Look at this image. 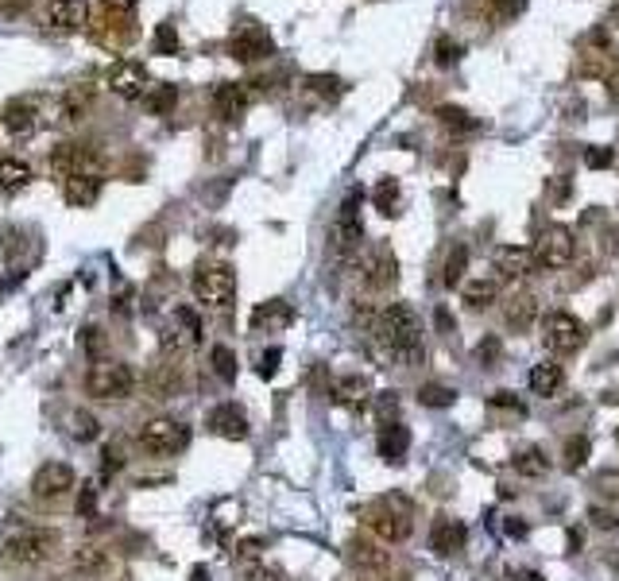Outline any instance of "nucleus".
I'll list each match as a JSON object with an SVG mask.
<instances>
[{
    "label": "nucleus",
    "mask_w": 619,
    "mask_h": 581,
    "mask_svg": "<svg viewBox=\"0 0 619 581\" xmlns=\"http://www.w3.org/2000/svg\"><path fill=\"white\" fill-rule=\"evenodd\" d=\"M143 101H148V112H152V117H167V112L178 105V86H171V82L152 86V93L143 97Z\"/></svg>",
    "instance_id": "nucleus-38"
},
{
    "label": "nucleus",
    "mask_w": 619,
    "mask_h": 581,
    "mask_svg": "<svg viewBox=\"0 0 619 581\" xmlns=\"http://www.w3.org/2000/svg\"><path fill=\"white\" fill-rule=\"evenodd\" d=\"M58 31H81L89 24V0H55L51 12H47Z\"/></svg>",
    "instance_id": "nucleus-26"
},
{
    "label": "nucleus",
    "mask_w": 619,
    "mask_h": 581,
    "mask_svg": "<svg viewBox=\"0 0 619 581\" xmlns=\"http://www.w3.org/2000/svg\"><path fill=\"white\" fill-rule=\"evenodd\" d=\"M295 322V311H290L287 299H268L252 311V330L256 333H275V330H287Z\"/></svg>",
    "instance_id": "nucleus-21"
},
{
    "label": "nucleus",
    "mask_w": 619,
    "mask_h": 581,
    "mask_svg": "<svg viewBox=\"0 0 619 581\" xmlns=\"http://www.w3.org/2000/svg\"><path fill=\"white\" fill-rule=\"evenodd\" d=\"M349 562H352V566H361V570H376V566H383V562H387V555L380 551L376 543L352 539V543H349Z\"/></svg>",
    "instance_id": "nucleus-35"
},
{
    "label": "nucleus",
    "mask_w": 619,
    "mask_h": 581,
    "mask_svg": "<svg viewBox=\"0 0 619 581\" xmlns=\"http://www.w3.org/2000/svg\"><path fill=\"white\" fill-rule=\"evenodd\" d=\"M376 449H380V458L387 465H399L406 458V449H411V430H406L399 418H395V423H383L380 438H376Z\"/></svg>",
    "instance_id": "nucleus-25"
},
{
    "label": "nucleus",
    "mask_w": 619,
    "mask_h": 581,
    "mask_svg": "<svg viewBox=\"0 0 619 581\" xmlns=\"http://www.w3.org/2000/svg\"><path fill=\"white\" fill-rule=\"evenodd\" d=\"M411 515H414L411 500H406L403 492H387L368 508V527H372V535L383 539V543H403L406 535H411V523H414Z\"/></svg>",
    "instance_id": "nucleus-3"
},
{
    "label": "nucleus",
    "mask_w": 619,
    "mask_h": 581,
    "mask_svg": "<svg viewBox=\"0 0 619 581\" xmlns=\"http://www.w3.org/2000/svg\"><path fill=\"white\" fill-rule=\"evenodd\" d=\"M461 302L465 311H492L499 302V283L496 280H472V283H461Z\"/></svg>",
    "instance_id": "nucleus-28"
},
{
    "label": "nucleus",
    "mask_w": 619,
    "mask_h": 581,
    "mask_svg": "<svg viewBox=\"0 0 619 581\" xmlns=\"http://www.w3.org/2000/svg\"><path fill=\"white\" fill-rule=\"evenodd\" d=\"M93 101H97L93 86H86V82L70 86L67 93H62V101H58V124H67V128L81 124V121H86L89 112H93Z\"/></svg>",
    "instance_id": "nucleus-20"
},
{
    "label": "nucleus",
    "mask_w": 619,
    "mask_h": 581,
    "mask_svg": "<svg viewBox=\"0 0 619 581\" xmlns=\"http://www.w3.org/2000/svg\"><path fill=\"white\" fill-rule=\"evenodd\" d=\"M152 47H155V55H178L183 51V43H178V27L174 24H159Z\"/></svg>",
    "instance_id": "nucleus-44"
},
{
    "label": "nucleus",
    "mask_w": 619,
    "mask_h": 581,
    "mask_svg": "<svg viewBox=\"0 0 619 581\" xmlns=\"http://www.w3.org/2000/svg\"><path fill=\"white\" fill-rule=\"evenodd\" d=\"M306 93L321 97V101H341L345 97V82L337 74H310L306 78Z\"/></svg>",
    "instance_id": "nucleus-36"
},
{
    "label": "nucleus",
    "mask_w": 619,
    "mask_h": 581,
    "mask_svg": "<svg viewBox=\"0 0 619 581\" xmlns=\"http://www.w3.org/2000/svg\"><path fill=\"white\" fill-rule=\"evenodd\" d=\"M361 271H364L368 290H391V287L399 283V260H395V252H391V245L372 248V252L364 256Z\"/></svg>",
    "instance_id": "nucleus-15"
},
{
    "label": "nucleus",
    "mask_w": 619,
    "mask_h": 581,
    "mask_svg": "<svg viewBox=\"0 0 619 581\" xmlns=\"http://www.w3.org/2000/svg\"><path fill=\"white\" fill-rule=\"evenodd\" d=\"M136 442H140V449H148L152 458H171V454H183V449L190 446V427L178 423V418L159 415V418H148V423L136 430Z\"/></svg>",
    "instance_id": "nucleus-5"
},
{
    "label": "nucleus",
    "mask_w": 619,
    "mask_h": 581,
    "mask_svg": "<svg viewBox=\"0 0 619 581\" xmlns=\"http://www.w3.org/2000/svg\"><path fill=\"white\" fill-rule=\"evenodd\" d=\"M229 55L236 62H264V58L275 55V43H271L268 27L259 24V20H244L233 31V39H229Z\"/></svg>",
    "instance_id": "nucleus-11"
},
{
    "label": "nucleus",
    "mask_w": 619,
    "mask_h": 581,
    "mask_svg": "<svg viewBox=\"0 0 619 581\" xmlns=\"http://www.w3.org/2000/svg\"><path fill=\"white\" fill-rule=\"evenodd\" d=\"M492 268L499 271L503 280H523V276H530V268H534V248H527V245H499L492 252Z\"/></svg>",
    "instance_id": "nucleus-19"
},
{
    "label": "nucleus",
    "mask_w": 619,
    "mask_h": 581,
    "mask_svg": "<svg viewBox=\"0 0 619 581\" xmlns=\"http://www.w3.org/2000/svg\"><path fill=\"white\" fill-rule=\"evenodd\" d=\"M434 117H437V124L449 128V132H457V136H468V132H477V128H480V121L472 117L468 109H461V105H437Z\"/></svg>",
    "instance_id": "nucleus-30"
},
{
    "label": "nucleus",
    "mask_w": 619,
    "mask_h": 581,
    "mask_svg": "<svg viewBox=\"0 0 619 581\" xmlns=\"http://www.w3.org/2000/svg\"><path fill=\"white\" fill-rule=\"evenodd\" d=\"M465 271H468V248L465 245H453L446 264H442V287H461L465 283Z\"/></svg>",
    "instance_id": "nucleus-34"
},
{
    "label": "nucleus",
    "mask_w": 619,
    "mask_h": 581,
    "mask_svg": "<svg viewBox=\"0 0 619 581\" xmlns=\"http://www.w3.org/2000/svg\"><path fill=\"white\" fill-rule=\"evenodd\" d=\"M484 8H488V20L492 24H511L515 16L527 12V0H484Z\"/></svg>",
    "instance_id": "nucleus-39"
},
{
    "label": "nucleus",
    "mask_w": 619,
    "mask_h": 581,
    "mask_svg": "<svg viewBox=\"0 0 619 581\" xmlns=\"http://www.w3.org/2000/svg\"><path fill=\"white\" fill-rule=\"evenodd\" d=\"M488 407L492 411H515V415H523V399H515V392H492L488 396Z\"/></svg>",
    "instance_id": "nucleus-49"
},
{
    "label": "nucleus",
    "mask_w": 619,
    "mask_h": 581,
    "mask_svg": "<svg viewBox=\"0 0 619 581\" xmlns=\"http://www.w3.org/2000/svg\"><path fill=\"white\" fill-rule=\"evenodd\" d=\"M569 194H573V183H569V174H565V179H561V174H558V179H550V198H553V202H565Z\"/></svg>",
    "instance_id": "nucleus-55"
},
{
    "label": "nucleus",
    "mask_w": 619,
    "mask_h": 581,
    "mask_svg": "<svg viewBox=\"0 0 619 581\" xmlns=\"http://www.w3.org/2000/svg\"><path fill=\"white\" fill-rule=\"evenodd\" d=\"M589 454H593V442L584 438V434H573V438H565V446H561V461H565V470H569V473L584 470V461H589Z\"/></svg>",
    "instance_id": "nucleus-37"
},
{
    "label": "nucleus",
    "mask_w": 619,
    "mask_h": 581,
    "mask_svg": "<svg viewBox=\"0 0 619 581\" xmlns=\"http://www.w3.org/2000/svg\"><path fill=\"white\" fill-rule=\"evenodd\" d=\"M143 387H148L152 399H174L178 387H183V373H178V364H171V361L152 364L148 376H143Z\"/></svg>",
    "instance_id": "nucleus-24"
},
{
    "label": "nucleus",
    "mask_w": 619,
    "mask_h": 581,
    "mask_svg": "<svg viewBox=\"0 0 619 581\" xmlns=\"http://www.w3.org/2000/svg\"><path fill=\"white\" fill-rule=\"evenodd\" d=\"M589 523L596 531H615L619 527V512H612V508H589Z\"/></svg>",
    "instance_id": "nucleus-50"
},
{
    "label": "nucleus",
    "mask_w": 619,
    "mask_h": 581,
    "mask_svg": "<svg viewBox=\"0 0 619 581\" xmlns=\"http://www.w3.org/2000/svg\"><path fill=\"white\" fill-rule=\"evenodd\" d=\"M62 198H67L74 209H86L101 198V179H93V174H78V179H67L62 183Z\"/></svg>",
    "instance_id": "nucleus-29"
},
{
    "label": "nucleus",
    "mask_w": 619,
    "mask_h": 581,
    "mask_svg": "<svg viewBox=\"0 0 619 581\" xmlns=\"http://www.w3.org/2000/svg\"><path fill=\"white\" fill-rule=\"evenodd\" d=\"M248 101H252L248 82H221L214 90V112L221 121H229V124H236L244 112H248Z\"/></svg>",
    "instance_id": "nucleus-17"
},
{
    "label": "nucleus",
    "mask_w": 619,
    "mask_h": 581,
    "mask_svg": "<svg viewBox=\"0 0 619 581\" xmlns=\"http://www.w3.org/2000/svg\"><path fill=\"white\" fill-rule=\"evenodd\" d=\"M615 164V152L604 148V143H593V148H584V167H593V171H604Z\"/></svg>",
    "instance_id": "nucleus-47"
},
{
    "label": "nucleus",
    "mask_w": 619,
    "mask_h": 581,
    "mask_svg": "<svg viewBox=\"0 0 619 581\" xmlns=\"http://www.w3.org/2000/svg\"><path fill=\"white\" fill-rule=\"evenodd\" d=\"M101 155H97L89 143H58L51 152V179H58V186L67 179H78V174H93L101 179Z\"/></svg>",
    "instance_id": "nucleus-8"
},
{
    "label": "nucleus",
    "mask_w": 619,
    "mask_h": 581,
    "mask_svg": "<svg viewBox=\"0 0 619 581\" xmlns=\"http://www.w3.org/2000/svg\"><path fill=\"white\" fill-rule=\"evenodd\" d=\"M240 581H283V574L271 570V566H259V562H252V566L240 574Z\"/></svg>",
    "instance_id": "nucleus-52"
},
{
    "label": "nucleus",
    "mask_w": 619,
    "mask_h": 581,
    "mask_svg": "<svg viewBox=\"0 0 619 581\" xmlns=\"http://www.w3.org/2000/svg\"><path fill=\"white\" fill-rule=\"evenodd\" d=\"M105 330L101 326H81V349H86L89 361H101L105 357Z\"/></svg>",
    "instance_id": "nucleus-45"
},
{
    "label": "nucleus",
    "mask_w": 619,
    "mask_h": 581,
    "mask_svg": "<svg viewBox=\"0 0 619 581\" xmlns=\"http://www.w3.org/2000/svg\"><path fill=\"white\" fill-rule=\"evenodd\" d=\"M461 58H465V43L449 39V36H442V39L434 43V62H437V67H457Z\"/></svg>",
    "instance_id": "nucleus-43"
},
{
    "label": "nucleus",
    "mask_w": 619,
    "mask_h": 581,
    "mask_svg": "<svg viewBox=\"0 0 619 581\" xmlns=\"http://www.w3.org/2000/svg\"><path fill=\"white\" fill-rule=\"evenodd\" d=\"M105 86L117 97H124V101H140V97L152 93V78H148V70H143L140 62L121 58V62H112V67H109Z\"/></svg>",
    "instance_id": "nucleus-12"
},
{
    "label": "nucleus",
    "mask_w": 619,
    "mask_h": 581,
    "mask_svg": "<svg viewBox=\"0 0 619 581\" xmlns=\"http://www.w3.org/2000/svg\"><path fill=\"white\" fill-rule=\"evenodd\" d=\"M259 551H264V539H240V546H236L240 558H259Z\"/></svg>",
    "instance_id": "nucleus-57"
},
{
    "label": "nucleus",
    "mask_w": 619,
    "mask_h": 581,
    "mask_svg": "<svg viewBox=\"0 0 619 581\" xmlns=\"http://www.w3.org/2000/svg\"><path fill=\"white\" fill-rule=\"evenodd\" d=\"M74 470L67 461H43L36 477H31V496L36 500H58V496H67L74 489Z\"/></svg>",
    "instance_id": "nucleus-13"
},
{
    "label": "nucleus",
    "mask_w": 619,
    "mask_h": 581,
    "mask_svg": "<svg viewBox=\"0 0 619 581\" xmlns=\"http://www.w3.org/2000/svg\"><path fill=\"white\" fill-rule=\"evenodd\" d=\"M573 256H577L573 229H565V225H550V229L539 237V245H534V268L561 271L565 264H573Z\"/></svg>",
    "instance_id": "nucleus-9"
},
{
    "label": "nucleus",
    "mask_w": 619,
    "mask_h": 581,
    "mask_svg": "<svg viewBox=\"0 0 619 581\" xmlns=\"http://www.w3.org/2000/svg\"><path fill=\"white\" fill-rule=\"evenodd\" d=\"M70 418H74V438H81V442H86V438H97V430H101V423H97V418H93L89 411H74Z\"/></svg>",
    "instance_id": "nucleus-48"
},
{
    "label": "nucleus",
    "mask_w": 619,
    "mask_h": 581,
    "mask_svg": "<svg viewBox=\"0 0 619 581\" xmlns=\"http://www.w3.org/2000/svg\"><path fill=\"white\" fill-rule=\"evenodd\" d=\"M589 342V326L573 314V311H550L542 318V345L558 357H573L577 349H584Z\"/></svg>",
    "instance_id": "nucleus-6"
},
{
    "label": "nucleus",
    "mask_w": 619,
    "mask_h": 581,
    "mask_svg": "<svg viewBox=\"0 0 619 581\" xmlns=\"http://www.w3.org/2000/svg\"><path fill=\"white\" fill-rule=\"evenodd\" d=\"M205 427H209V434L229 438V442L248 438V415H244L236 403H221V407H214V411L205 415Z\"/></svg>",
    "instance_id": "nucleus-16"
},
{
    "label": "nucleus",
    "mask_w": 619,
    "mask_h": 581,
    "mask_svg": "<svg viewBox=\"0 0 619 581\" xmlns=\"http://www.w3.org/2000/svg\"><path fill=\"white\" fill-rule=\"evenodd\" d=\"M209 361H214V373L225 380V384H233L236 380V353L229 345H214V353H209Z\"/></svg>",
    "instance_id": "nucleus-42"
},
{
    "label": "nucleus",
    "mask_w": 619,
    "mask_h": 581,
    "mask_svg": "<svg viewBox=\"0 0 619 581\" xmlns=\"http://www.w3.org/2000/svg\"><path fill=\"white\" fill-rule=\"evenodd\" d=\"M376 407H380V415L387 418V423H395V411H399V399H395V392H383Z\"/></svg>",
    "instance_id": "nucleus-56"
},
{
    "label": "nucleus",
    "mask_w": 619,
    "mask_h": 581,
    "mask_svg": "<svg viewBox=\"0 0 619 581\" xmlns=\"http://www.w3.org/2000/svg\"><path fill=\"white\" fill-rule=\"evenodd\" d=\"M468 543V527L457 520V515H437L430 527V551L437 558H457Z\"/></svg>",
    "instance_id": "nucleus-14"
},
{
    "label": "nucleus",
    "mask_w": 619,
    "mask_h": 581,
    "mask_svg": "<svg viewBox=\"0 0 619 581\" xmlns=\"http://www.w3.org/2000/svg\"><path fill=\"white\" fill-rule=\"evenodd\" d=\"M453 399H457V392L446 384H422L418 387V403L422 407H453Z\"/></svg>",
    "instance_id": "nucleus-40"
},
{
    "label": "nucleus",
    "mask_w": 619,
    "mask_h": 581,
    "mask_svg": "<svg viewBox=\"0 0 619 581\" xmlns=\"http://www.w3.org/2000/svg\"><path fill=\"white\" fill-rule=\"evenodd\" d=\"M330 396H333L337 407L364 411V407H368V399H372V384H368L364 376H341V380H333Z\"/></svg>",
    "instance_id": "nucleus-22"
},
{
    "label": "nucleus",
    "mask_w": 619,
    "mask_h": 581,
    "mask_svg": "<svg viewBox=\"0 0 619 581\" xmlns=\"http://www.w3.org/2000/svg\"><path fill=\"white\" fill-rule=\"evenodd\" d=\"M477 361H480V368H496L503 361V342H499L496 333H488L484 342L477 345Z\"/></svg>",
    "instance_id": "nucleus-46"
},
{
    "label": "nucleus",
    "mask_w": 619,
    "mask_h": 581,
    "mask_svg": "<svg viewBox=\"0 0 619 581\" xmlns=\"http://www.w3.org/2000/svg\"><path fill=\"white\" fill-rule=\"evenodd\" d=\"M194 295L198 302L214 306V311H229L236 299V271L229 264H205L194 276Z\"/></svg>",
    "instance_id": "nucleus-7"
},
{
    "label": "nucleus",
    "mask_w": 619,
    "mask_h": 581,
    "mask_svg": "<svg viewBox=\"0 0 619 581\" xmlns=\"http://www.w3.org/2000/svg\"><path fill=\"white\" fill-rule=\"evenodd\" d=\"M511 465H515V473H523V477H546L550 473V458L542 454V446H523L511 458Z\"/></svg>",
    "instance_id": "nucleus-32"
},
{
    "label": "nucleus",
    "mask_w": 619,
    "mask_h": 581,
    "mask_svg": "<svg viewBox=\"0 0 619 581\" xmlns=\"http://www.w3.org/2000/svg\"><path fill=\"white\" fill-rule=\"evenodd\" d=\"M101 8H105L109 16H117V20H124V16L136 12V0H101Z\"/></svg>",
    "instance_id": "nucleus-53"
},
{
    "label": "nucleus",
    "mask_w": 619,
    "mask_h": 581,
    "mask_svg": "<svg viewBox=\"0 0 619 581\" xmlns=\"http://www.w3.org/2000/svg\"><path fill=\"white\" fill-rule=\"evenodd\" d=\"M376 209L383 217H399V183L395 179H380L376 186Z\"/></svg>",
    "instance_id": "nucleus-41"
},
{
    "label": "nucleus",
    "mask_w": 619,
    "mask_h": 581,
    "mask_svg": "<svg viewBox=\"0 0 619 581\" xmlns=\"http://www.w3.org/2000/svg\"><path fill=\"white\" fill-rule=\"evenodd\" d=\"M615 438H619V430H615Z\"/></svg>",
    "instance_id": "nucleus-60"
},
{
    "label": "nucleus",
    "mask_w": 619,
    "mask_h": 581,
    "mask_svg": "<svg viewBox=\"0 0 619 581\" xmlns=\"http://www.w3.org/2000/svg\"><path fill=\"white\" fill-rule=\"evenodd\" d=\"M27 183H31V167L24 164V159H16V155L0 159V190L16 194V190H24Z\"/></svg>",
    "instance_id": "nucleus-31"
},
{
    "label": "nucleus",
    "mask_w": 619,
    "mask_h": 581,
    "mask_svg": "<svg viewBox=\"0 0 619 581\" xmlns=\"http://www.w3.org/2000/svg\"><path fill=\"white\" fill-rule=\"evenodd\" d=\"M58 535L55 531H43V527H27V531H12V535L0 539V562L8 566H39L55 555Z\"/></svg>",
    "instance_id": "nucleus-2"
},
{
    "label": "nucleus",
    "mask_w": 619,
    "mask_h": 581,
    "mask_svg": "<svg viewBox=\"0 0 619 581\" xmlns=\"http://www.w3.org/2000/svg\"><path fill=\"white\" fill-rule=\"evenodd\" d=\"M93 508H97V484L86 481V484L78 489V515H89Z\"/></svg>",
    "instance_id": "nucleus-51"
},
{
    "label": "nucleus",
    "mask_w": 619,
    "mask_h": 581,
    "mask_svg": "<svg viewBox=\"0 0 619 581\" xmlns=\"http://www.w3.org/2000/svg\"><path fill=\"white\" fill-rule=\"evenodd\" d=\"M279 361H283V353H279V349H268V353H264V361H259V376L271 380V376H275V368H279Z\"/></svg>",
    "instance_id": "nucleus-54"
},
{
    "label": "nucleus",
    "mask_w": 619,
    "mask_h": 581,
    "mask_svg": "<svg viewBox=\"0 0 619 581\" xmlns=\"http://www.w3.org/2000/svg\"><path fill=\"white\" fill-rule=\"evenodd\" d=\"M36 117H39V105L31 101V97H16V101H8L5 112H0V124H5L12 136H27V132H36Z\"/></svg>",
    "instance_id": "nucleus-23"
},
{
    "label": "nucleus",
    "mask_w": 619,
    "mask_h": 581,
    "mask_svg": "<svg viewBox=\"0 0 619 581\" xmlns=\"http://www.w3.org/2000/svg\"><path fill=\"white\" fill-rule=\"evenodd\" d=\"M539 314H542V302H539V295H530V290H515V295L503 302V322H508V330H515V333L530 330L534 322H539Z\"/></svg>",
    "instance_id": "nucleus-18"
},
{
    "label": "nucleus",
    "mask_w": 619,
    "mask_h": 581,
    "mask_svg": "<svg viewBox=\"0 0 619 581\" xmlns=\"http://www.w3.org/2000/svg\"><path fill=\"white\" fill-rule=\"evenodd\" d=\"M86 392H89L93 399H124V396H132V392H136L132 364L112 361V357L93 361L89 373H86Z\"/></svg>",
    "instance_id": "nucleus-4"
},
{
    "label": "nucleus",
    "mask_w": 619,
    "mask_h": 581,
    "mask_svg": "<svg viewBox=\"0 0 619 581\" xmlns=\"http://www.w3.org/2000/svg\"><path fill=\"white\" fill-rule=\"evenodd\" d=\"M527 384H530V392L539 396V399H553V396L561 392V384H565V373H561V364H553V361H542V364H534V368H530Z\"/></svg>",
    "instance_id": "nucleus-27"
},
{
    "label": "nucleus",
    "mask_w": 619,
    "mask_h": 581,
    "mask_svg": "<svg viewBox=\"0 0 619 581\" xmlns=\"http://www.w3.org/2000/svg\"><path fill=\"white\" fill-rule=\"evenodd\" d=\"M105 566H109V555L101 551V546H78L74 558H70V570L81 574V577H86V574H101Z\"/></svg>",
    "instance_id": "nucleus-33"
},
{
    "label": "nucleus",
    "mask_w": 619,
    "mask_h": 581,
    "mask_svg": "<svg viewBox=\"0 0 619 581\" xmlns=\"http://www.w3.org/2000/svg\"><path fill=\"white\" fill-rule=\"evenodd\" d=\"M198 342H202V318H198V311L178 306L174 318H171V326L163 330V337H159V349L167 353V357H183V353H190Z\"/></svg>",
    "instance_id": "nucleus-10"
},
{
    "label": "nucleus",
    "mask_w": 619,
    "mask_h": 581,
    "mask_svg": "<svg viewBox=\"0 0 619 581\" xmlns=\"http://www.w3.org/2000/svg\"><path fill=\"white\" fill-rule=\"evenodd\" d=\"M499 531H503V535H511V539H523V535H527V523H519V520H508V523H503Z\"/></svg>",
    "instance_id": "nucleus-59"
},
{
    "label": "nucleus",
    "mask_w": 619,
    "mask_h": 581,
    "mask_svg": "<svg viewBox=\"0 0 619 581\" xmlns=\"http://www.w3.org/2000/svg\"><path fill=\"white\" fill-rule=\"evenodd\" d=\"M434 322H437V330H446V333H453V314L446 311V306H437V311H434Z\"/></svg>",
    "instance_id": "nucleus-58"
},
{
    "label": "nucleus",
    "mask_w": 619,
    "mask_h": 581,
    "mask_svg": "<svg viewBox=\"0 0 619 581\" xmlns=\"http://www.w3.org/2000/svg\"><path fill=\"white\" fill-rule=\"evenodd\" d=\"M372 337L399 361H422V322L406 302H391L380 311Z\"/></svg>",
    "instance_id": "nucleus-1"
}]
</instances>
